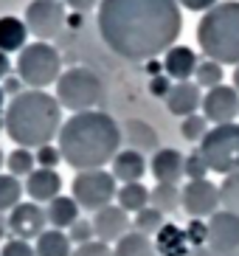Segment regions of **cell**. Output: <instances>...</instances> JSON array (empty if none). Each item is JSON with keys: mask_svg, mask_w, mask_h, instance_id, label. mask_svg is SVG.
Returning a JSON list of instances; mask_svg holds the SVG:
<instances>
[{"mask_svg": "<svg viewBox=\"0 0 239 256\" xmlns=\"http://www.w3.org/2000/svg\"><path fill=\"white\" fill-rule=\"evenodd\" d=\"M183 17L178 0H102L98 34L112 54L130 62L155 60L174 48Z\"/></svg>", "mask_w": 239, "mask_h": 256, "instance_id": "cell-1", "label": "cell"}, {"mask_svg": "<svg viewBox=\"0 0 239 256\" xmlns=\"http://www.w3.org/2000/svg\"><path fill=\"white\" fill-rule=\"evenodd\" d=\"M121 138H124L121 127L110 113L88 110L70 116L62 124L56 141L68 166H74L76 172H90V169H102L118 155Z\"/></svg>", "mask_w": 239, "mask_h": 256, "instance_id": "cell-2", "label": "cell"}, {"mask_svg": "<svg viewBox=\"0 0 239 256\" xmlns=\"http://www.w3.org/2000/svg\"><path fill=\"white\" fill-rule=\"evenodd\" d=\"M3 121H6V136L20 150H40L60 136L62 107L51 93L22 90L20 96L8 102Z\"/></svg>", "mask_w": 239, "mask_h": 256, "instance_id": "cell-3", "label": "cell"}, {"mask_svg": "<svg viewBox=\"0 0 239 256\" xmlns=\"http://www.w3.org/2000/svg\"><path fill=\"white\" fill-rule=\"evenodd\" d=\"M202 54L217 65H239V3H217L197 26Z\"/></svg>", "mask_w": 239, "mask_h": 256, "instance_id": "cell-4", "label": "cell"}, {"mask_svg": "<svg viewBox=\"0 0 239 256\" xmlns=\"http://www.w3.org/2000/svg\"><path fill=\"white\" fill-rule=\"evenodd\" d=\"M56 102L74 113L96 110L104 102V82L90 68H68L56 82Z\"/></svg>", "mask_w": 239, "mask_h": 256, "instance_id": "cell-5", "label": "cell"}, {"mask_svg": "<svg viewBox=\"0 0 239 256\" xmlns=\"http://www.w3.org/2000/svg\"><path fill=\"white\" fill-rule=\"evenodd\" d=\"M17 76L31 90H42L48 84H56L62 76V60L56 48L48 42L26 46L20 51V60H17Z\"/></svg>", "mask_w": 239, "mask_h": 256, "instance_id": "cell-6", "label": "cell"}, {"mask_svg": "<svg viewBox=\"0 0 239 256\" xmlns=\"http://www.w3.org/2000/svg\"><path fill=\"white\" fill-rule=\"evenodd\" d=\"M200 155L208 164V172L234 174L239 172V124H220L208 130L200 141Z\"/></svg>", "mask_w": 239, "mask_h": 256, "instance_id": "cell-7", "label": "cell"}, {"mask_svg": "<svg viewBox=\"0 0 239 256\" xmlns=\"http://www.w3.org/2000/svg\"><path fill=\"white\" fill-rule=\"evenodd\" d=\"M118 186L112 172L104 169H90V172H76L74 186H70V197L76 200V206L84 211H102L116 200Z\"/></svg>", "mask_w": 239, "mask_h": 256, "instance_id": "cell-8", "label": "cell"}, {"mask_svg": "<svg viewBox=\"0 0 239 256\" xmlns=\"http://www.w3.org/2000/svg\"><path fill=\"white\" fill-rule=\"evenodd\" d=\"M65 3L60 0H34L28 8H26V26H28V34L40 40V42H48L62 31L65 26Z\"/></svg>", "mask_w": 239, "mask_h": 256, "instance_id": "cell-9", "label": "cell"}, {"mask_svg": "<svg viewBox=\"0 0 239 256\" xmlns=\"http://www.w3.org/2000/svg\"><path fill=\"white\" fill-rule=\"evenodd\" d=\"M180 206L192 220L214 217L220 211V188L211 180H188L180 192Z\"/></svg>", "mask_w": 239, "mask_h": 256, "instance_id": "cell-10", "label": "cell"}, {"mask_svg": "<svg viewBox=\"0 0 239 256\" xmlns=\"http://www.w3.org/2000/svg\"><path fill=\"white\" fill-rule=\"evenodd\" d=\"M208 250L214 256H239V217L231 211H217L208 220Z\"/></svg>", "mask_w": 239, "mask_h": 256, "instance_id": "cell-11", "label": "cell"}, {"mask_svg": "<svg viewBox=\"0 0 239 256\" xmlns=\"http://www.w3.org/2000/svg\"><path fill=\"white\" fill-rule=\"evenodd\" d=\"M202 116L211 124H234V118L239 116V93L228 84H220L214 90H208L202 96Z\"/></svg>", "mask_w": 239, "mask_h": 256, "instance_id": "cell-12", "label": "cell"}, {"mask_svg": "<svg viewBox=\"0 0 239 256\" xmlns=\"http://www.w3.org/2000/svg\"><path fill=\"white\" fill-rule=\"evenodd\" d=\"M8 231L14 234V240H40L45 234V222H48V217H45V211L40 208L37 203H20L17 208L8 211Z\"/></svg>", "mask_w": 239, "mask_h": 256, "instance_id": "cell-13", "label": "cell"}, {"mask_svg": "<svg viewBox=\"0 0 239 256\" xmlns=\"http://www.w3.org/2000/svg\"><path fill=\"white\" fill-rule=\"evenodd\" d=\"M93 234L98 242H118L121 236L130 234V214L118 206H107V208L96 211L93 217Z\"/></svg>", "mask_w": 239, "mask_h": 256, "instance_id": "cell-14", "label": "cell"}, {"mask_svg": "<svg viewBox=\"0 0 239 256\" xmlns=\"http://www.w3.org/2000/svg\"><path fill=\"white\" fill-rule=\"evenodd\" d=\"M202 104L200 88L194 82H174L169 96H166V107L172 116H180V118H188V116L197 113V107Z\"/></svg>", "mask_w": 239, "mask_h": 256, "instance_id": "cell-15", "label": "cell"}, {"mask_svg": "<svg viewBox=\"0 0 239 256\" xmlns=\"http://www.w3.org/2000/svg\"><path fill=\"white\" fill-rule=\"evenodd\" d=\"M183 164H186V155H180L172 146H164V150H158L152 155L150 169L158 183H174L178 186V180L183 178Z\"/></svg>", "mask_w": 239, "mask_h": 256, "instance_id": "cell-16", "label": "cell"}, {"mask_svg": "<svg viewBox=\"0 0 239 256\" xmlns=\"http://www.w3.org/2000/svg\"><path fill=\"white\" fill-rule=\"evenodd\" d=\"M62 188V178L56 174V169H34L26 180V192H28L31 200L37 203H51L60 197Z\"/></svg>", "mask_w": 239, "mask_h": 256, "instance_id": "cell-17", "label": "cell"}, {"mask_svg": "<svg viewBox=\"0 0 239 256\" xmlns=\"http://www.w3.org/2000/svg\"><path fill=\"white\" fill-rule=\"evenodd\" d=\"M197 65H200L197 62V54L186 46L169 48L164 56V74L169 79H174V82H188V76H194Z\"/></svg>", "mask_w": 239, "mask_h": 256, "instance_id": "cell-18", "label": "cell"}, {"mask_svg": "<svg viewBox=\"0 0 239 256\" xmlns=\"http://www.w3.org/2000/svg\"><path fill=\"white\" fill-rule=\"evenodd\" d=\"M124 138L130 141V150L135 152H158L160 146H158V132L155 127H150L146 121L141 118H130L124 121Z\"/></svg>", "mask_w": 239, "mask_h": 256, "instance_id": "cell-19", "label": "cell"}, {"mask_svg": "<svg viewBox=\"0 0 239 256\" xmlns=\"http://www.w3.org/2000/svg\"><path fill=\"white\" fill-rule=\"evenodd\" d=\"M146 172V160H144L141 152L135 150H124L112 158V178L124 183H138Z\"/></svg>", "mask_w": 239, "mask_h": 256, "instance_id": "cell-20", "label": "cell"}, {"mask_svg": "<svg viewBox=\"0 0 239 256\" xmlns=\"http://www.w3.org/2000/svg\"><path fill=\"white\" fill-rule=\"evenodd\" d=\"M155 250L160 256H188L192 245H188V236H186L183 228L166 222V226L155 234Z\"/></svg>", "mask_w": 239, "mask_h": 256, "instance_id": "cell-21", "label": "cell"}, {"mask_svg": "<svg viewBox=\"0 0 239 256\" xmlns=\"http://www.w3.org/2000/svg\"><path fill=\"white\" fill-rule=\"evenodd\" d=\"M26 37H28V26L20 17H0V51L12 54V51H22L26 48Z\"/></svg>", "mask_w": 239, "mask_h": 256, "instance_id": "cell-22", "label": "cell"}, {"mask_svg": "<svg viewBox=\"0 0 239 256\" xmlns=\"http://www.w3.org/2000/svg\"><path fill=\"white\" fill-rule=\"evenodd\" d=\"M45 217H48V222H51L56 231H65V228H70L79 220V206H76L74 197H56V200H51L48 203V208H45Z\"/></svg>", "mask_w": 239, "mask_h": 256, "instance_id": "cell-23", "label": "cell"}, {"mask_svg": "<svg viewBox=\"0 0 239 256\" xmlns=\"http://www.w3.org/2000/svg\"><path fill=\"white\" fill-rule=\"evenodd\" d=\"M116 200H118V208H124L127 214H138L150 206V188L144 183H124L118 188Z\"/></svg>", "mask_w": 239, "mask_h": 256, "instance_id": "cell-24", "label": "cell"}, {"mask_svg": "<svg viewBox=\"0 0 239 256\" xmlns=\"http://www.w3.org/2000/svg\"><path fill=\"white\" fill-rule=\"evenodd\" d=\"M112 256H155V242H152L146 234L130 231L127 236H121V240L116 242Z\"/></svg>", "mask_w": 239, "mask_h": 256, "instance_id": "cell-25", "label": "cell"}, {"mask_svg": "<svg viewBox=\"0 0 239 256\" xmlns=\"http://www.w3.org/2000/svg\"><path fill=\"white\" fill-rule=\"evenodd\" d=\"M34 254H37V256H70L74 250H70V240H68V234L51 228V231H45L42 236L37 240Z\"/></svg>", "mask_w": 239, "mask_h": 256, "instance_id": "cell-26", "label": "cell"}, {"mask_svg": "<svg viewBox=\"0 0 239 256\" xmlns=\"http://www.w3.org/2000/svg\"><path fill=\"white\" fill-rule=\"evenodd\" d=\"M150 206L158 208L160 214H172L180 206V188L174 183H158L150 192Z\"/></svg>", "mask_w": 239, "mask_h": 256, "instance_id": "cell-27", "label": "cell"}, {"mask_svg": "<svg viewBox=\"0 0 239 256\" xmlns=\"http://www.w3.org/2000/svg\"><path fill=\"white\" fill-rule=\"evenodd\" d=\"M6 166H8V174H14V178H28V174L34 172V166H37V158H34L31 150H20V146H17L12 155H6Z\"/></svg>", "mask_w": 239, "mask_h": 256, "instance_id": "cell-28", "label": "cell"}, {"mask_svg": "<svg viewBox=\"0 0 239 256\" xmlns=\"http://www.w3.org/2000/svg\"><path fill=\"white\" fill-rule=\"evenodd\" d=\"M22 186L14 174H0V211H12L20 206Z\"/></svg>", "mask_w": 239, "mask_h": 256, "instance_id": "cell-29", "label": "cell"}, {"mask_svg": "<svg viewBox=\"0 0 239 256\" xmlns=\"http://www.w3.org/2000/svg\"><path fill=\"white\" fill-rule=\"evenodd\" d=\"M164 214L158 208H152V206H146L144 211H138L135 214V222H132V231L138 234H146V236H152V234H158L160 228H164Z\"/></svg>", "mask_w": 239, "mask_h": 256, "instance_id": "cell-30", "label": "cell"}, {"mask_svg": "<svg viewBox=\"0 0 239 256\" xmlns=\"http://www.w3.org/2000/svg\"><path fill=\"white\" fill-rule=\"evenodd\" d=\"M194 79H197V88H206V90H214V88H220L222 84V65H217V62H200L194 70Z\"/></svg>", "mask_w": 239, "mask_h": 256, "instance_id": "cell-31", "label": "cell"}, {"mask_svg": "<svg viewBox=\"0 0 239 256\" xmlns=\"http://www.w3.org/2000/svg\"><path fill=\"white\" fill-rule=\"evenodd\" d=\"M220 203H222V211H231L239 217V172L228 174L220 186Z\"/></svg>", "mask_w": 239, "mask_h": 256, "instance_id": "cell-32", "label": "cell"}, {"mask_svg": "<svg viewBox=\"0 0 239 256\" xmlns=\"http://www.w3.org/2000/svg\"><path fill=\"white\" fill-rule=\"evenodd\" d=\"M180 132H183L186 141H202V138L208 136V121H206V116L194 113V116H188V118H183Z\"/></svg>", "mask_w": 239, "mask_h": 256, "instance_id": "cell-33", "label": "cell"}, {"mask_svg": "<svg viewBox=\"0 0 239 256\" xmlns=\"http://www.w3.org/2000/svg\"><path fill=\"white\" fill-rule=\"evenodd\" d=\"M183 174H188V180H206V174H208V164H206V158L200 155V150H194V152H188V155H186Z\"/></svg>", "mask_w": 239, "mask_h": 256, "instance_id": "cell-34", "label": "cell"}, {"mask_svg": "<svg viewBox=\"0 0 239 256\" xmlns=\"http://www.w3.org/2000/svg\"><path fill=\"white\" fill-rule=\"evenodd\" d=\"M93 222H88V220H76L74 226L68 228V240L76 242V245H88V242H93Z\"/></svg>", "mask_w": 239, "mask_h": 256, "instance_id": "cell-35", "label": "cell"}, {"mask_svg": "<svg viewBox=\"0 0 239 256\" xmlns=\"http://www.w3.org/2000/svg\"><path fill=\"white\" fill-rule=\"evenodd\" d=\"M186 236H188V245L192 248H202L208 242V222H200V220H192L186 228Z\"/></svg>", "mask_w": 239, "mask_h": 256, "instance_id": "cell-36", "label": "cell"}, {"mask_svg": "<svg viewBox=\"0 0 239 256\" xmlns=\"http://www.w3.org/2000/svg\"><path fill=\"white\" fill-rule=\"evenodd\" d=\"M37 164H40V169H54V166L62 160V152H60V146H51V144H45V146H40L37 150Z\"/></svg>", "mask_w": 239, "mask_h": 256, "instance_id": "cell-37", "label": "cell"}, {"mask_svg": "<svg viewBox=\"0 0 239 256\" xmlns=\"http://www.w3.org/2000/svg\"><path fill=\"white\" fill-rule=\"evenodd\" d=\"M0 256H37V254H34V248H31L28 242L8 240L6 245H3V250H0Z\"/></svg>", "mask_w": 239, "mask_h": 256, "instance_id": "cell-38", "label": "cell"}, {"mask_svg": "<svg viewBox=\"0 0 239 256\" xmlns=\"http://www.w3.org/2000/svg\"><path fill=\"white\" fill-rule=\"evenodd\" d=\"M70 256H112V250L107 248L104 242L93 240V242H88V245H79Z\"/></svg>", "mask_w": 239, "mask_h": 256, "instance_id": "cell-39", "label": "cell"}, {"mask_svg": "<svg viewBox=\"0 0 239 256\" xmlns=\"http://www.w3.org/2000/svg\"><path fill=\"white\" fill-rule=\"evenodd\" d=\"M169 90H172V79H169L166 74L152 76V79H150V93H152V96L166 98V96H169Z\"/></svg>", "mask_w": 239, "mask_h": 256, "instance_id": "cell-40", "label": "cell"}, {"mask_svg": "<svg viewBox=\"0 0 239 256\" xmlns=\"http://www.w3.org/2000/svg\"><path fill=\"white\" fill-rule=\"evenodd\" d=\"M178 3L183 8H188V12H211L220 0H178Z\"/></svg>", "mask_w": 239, "mask_h": 256, "instance_id": "cell-41", "label": "cell"}, {"mask_svg": "<svg viewBox=\"0 0 239 256\" xmlns=\"http://www.w3.org/2000/svg\"><path fill=\"white\" fill-rule=\"evenodd\" d=\"M102 0H65L68 8H74L76 14H84V12H90L93 6H98Z\"/></svg>", "mask_w": 239, "mask_h": 256, "instance_id": "cell-42", "label": "cell"}, {"mask_svg": "<svg viewBox=\"0 0 239 256\" xmlns=\"http://www.w3.org/2000/svg\"><path fill=\"white\" fill-rule=\"evenodd\" d=\"M20 76H6V82H3V93H14V96H20Z\"/></svg>", "mask_w": 239, "mask_h": 256, "instance_id": "cell-43", "label": "cell"}, {"mask_svg": "<svg viewBox=\"0 0 239 256\" xmlns=\"http://www.w3.org/2000/svg\"><path fill=\"white\" fill-rule=\"evenodd\" d=\"M12 74V65H8V56L3 51H0V79H6V76Z\"/></svg>", "mask_w": 239, "mask_h": 256, "instance_id": "cell-44", "label": "cell"}, {"mask_svg": "<svg viewBox=\"0 0 239 256\" xmlns=\"http://www.w3.org/2000/svg\"><path fill=\"white\" fill-rule=\"evenodd\" d=\"M160 68H164V65H158L155 60H150V65H146V70H150V76H160V74H164Z\"/></svg>", "mask_w": 239, "mask_h": 256, "instance_id": "cell-45", "label": "cell"}, {"mask_svg": "<svg viewBox=\"0 0 239 256\" xmlns=\"http://www.w3.org/2000/svg\"><path fill=\"white\" fill-rule=\"evenodd\" d=\"M188 256H214V254L208 250V245H202V248H192V250H188Z\"/></svg>", "mask_w": 239, "mask_h": 256, "instance_id": "cell-46", "label": "cell"}, {"mask_svg": "<svg viewBox=\"0 0 239 256\" xmlns=\"http://www.w3.org/2000/svg\"><path fill=\"white\" fill-rule=\"evenodd\" d=\"M6 231H8V220L3 217V211H0V240L6 236Z\"/></svg>", "mask_w": 239, "mask_h": 256, "instance_id": "cell-47", "label": "cell"}, {"mask_svg": "<svg viewBox=\"0 0 239 256\" xmlns=\"http://www.w3.org/2000/svg\"><path fill=\"white\" fill-rule=\"evenodd\" d=\"M234 90L239 93V65H236V68H234Z\"/></svg>", "mask_w": 239, "mask_h": 256, "instance_id": "cell-48", "label": "cell"}, {"mask_svg": "<svg viewBox=\"0 0 239 256\" xmlns=\"http://www.w3.org/2000/svg\"><path fill=\"white\" fill-rule=\"evenodd\" d=\"M3 96H6V93H3V84H0V107H3Z\"/></svg>", "mask_w": 239, "mask_h": 256, "instance_id": "cell-49", "label": "cell"}, {"mask_svg": "<svg viewBox=\"0 0 239 256\" xmlns=\"http://www.w3.org/2000/svg\"><path fill=\"white\" fill-rule=\"evenodd\" d=\"M3 164H6V155H3V152H0V166H3Z\"/></svg>", "mask_w": 239, "mask_h": 256, "instance_id": "cell-50", "label": "cell"}, {"mask_svg": "<svg viewBox=\"0 0 239 256\" xmlns=\"http://www.w3.org/2000/svg\"><path fill=\"white\" fill-rule=\"evenodd\" d=\"M0 127H3V130H6V121H3V118H0Z\"/></svg>", "mask_w": 239, "mask_h": 256, "instance_id": "cell-51", "label": "cell"}]
</instances>
